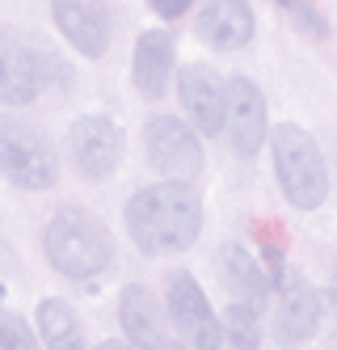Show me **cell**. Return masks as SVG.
Returning a JSON list of instances; mask_svg holds the SVG:
<instances>
[{
  "mask_svg": "<svg viewBox=\"0 0 337 350\" xmlns=\"http://www.w3.org/2000/svg\"><path fill=\"white\" fill-rule=\"evenodd\" d=\"M126 232L148 258L186 254L202 237V198L186 182H152L126 198Z\"/></svg>",
  "mask_w": 337,
  "mask_h": 350,
  "instance_id": "6da1fadb",
  "label": "cell"
},
{
  "mask_svg": "<svg viewBox=\"0 0 337 350\" xmlns=\"http://www.w3.org/2000/svg\"><path fill=\"white\" fill-rule=\"evenodd\" d=\"M42 249H46V262L64 279H76V283L97 279L114 262V241L106 232V224L85 207H59L51 215L42 232Z\"/></svg>",
  "mask_w": 337,
  "mask_h": 350,
  "instance_id": "7a4b0ae2",
  "label": "cell"
},
{
  "mask_svg": "<svg viewBox=\"0 0 337 350\" xmlns=\"http://www.w3.org/2000/svg\"><path fill=\"white\" fill-rule=\"evenodd\" d=\"M270 157H274V173L278 186L287 194V203L295 211H316L329 198V165L321 157L316 139L295 122H278L270 131Z\"/></svg>",
  "mask_w": 337,
  "mask_h": 350,
  "instance_id": "3957f363",
  "label": "cell"
},
{
  "mask_svg": "<svg viewBox=\"0 0 337 350\" xmlns=\"http://www.w3.org/2000/svg\"><path fill=\"white\" fill-rule=\"evenodd\" d=\"M0 178L17 190H51L59 182V157L42 127L0 114Z\"/></svg>",
  "mask_w": 337,
  "mask_h": 350,
  "instance_id": "277c9868",
  "label": "cell"
},
{
  "mask_svg": "<svg viewBox=\"0 0 337 350\" xmlns=\"http://www.w3.org/2000/svg\"><path fill=\"white\" fill-rule=\"evenodd\" d=\"M51 81V51L17 26H0V106H30Z\"/></svg>",
  "mask_w": 337,
  "mask_h": 350,
  "instance_id": "5b68a950",
  "label": "cell"
},
{
  "mask_svg": "<svg viewBox=\"0 0 337 350\" xmlns=\"http://www.w3.org/2000/svg\"><path fill=\"white\" fill-rule=\"evenodd\" d=\"M144 148H148V165L161 173L165 182H186L194 186L202 178V135L177 114H157L144 127Z\"/></svg>",
  "mask_w": 337,
  "mask_h": 350,
  "instance_id": "8992f818",
  "label": "cell"
},
{
  "mask_svg": "<svg viewBox=\"0 0 337 350\" xmlns=\"http://www.w3.org/2000/svg\"><path fill=\"white\" fill-rule=\"evenodd\" d=\"M165 308L177 325V334L186 338L190 350H219L224 346V321L211 312V299L202 295L190 270H173L165 279Z\"/></svg>",
  "mask_w": 337,
  "mask_h": 350,
  "instance_id": "52a82bcc",
  "label": "cell"
},
{
  "mask_svg": "<svg viewBox=\"0 0 337 350\" xmlns=\"http://www.w3.org/2000/svg\"><path fill=\"white\" fill-rule=\"evenodd\" d=\"M64 148H68V161H72V169L81 173V178L101 182V178H110L118 169V161H122V131L106 114H81L68 127Z\"/></svg>",
  "mask_w": 337,
  "mask_h": 350,
  "instance_id": "ba28073f",
  "label": "cell"
},
{
  "mask_svg": "<svg viewBox=\"0 0 337 350\" xmlns=\"http://www.w3.org/2000/svg\"><path fill=\"white\" fill-rule=\"evenodd\" d=\"M270 114H266V97L249 77H232L228 81V135H232V152L253 161L262 148L270 144Z\"/></svg>",
  "mask_w": 337,
  "mask_h": 350,
  "instance_id": "9c48e42d",
  "label": "cell"
},
{
  "mask_svg": "<svg viewBox=\"0 0 337 350\" xmlns=\"http://www.w3.org/2000/svg\"><path fill=\"white\" fill-rule=\"evenodd\" d=\"M177 97H181V110H186L190 127H194L202 139L228 131V85L215 77L211 68H202V64L181 68Z\"/></svg>",
  "mask_w": 337,
  "mask_h": 350,
  "instance_id": "30bf717a",
  "label": "cell"
},
{
  "mask_svg": "<svg viewBox=\"0 0 337 350\" xmlns=\"http://www.w3.org/2000/svg\"><path fill=\"white\" fill-rule=\"evenodd\" d=\"M51 17H55L59 34L76 46L81 55L101 59L110 51L114 38V17L106 0H51Z\"/></svg>",
  "mask_w": 337,
  "mask_h": 350,
  "instance_id": "8fae6325",
  "label": "cell"
},
{
  "mask_svg": "<svg viewBox=\"0 0 337 350\" xmlns=\"http://www.w3.org/2000/svg\"><path fill=\"white\" fill-rule=\"evenodd\" d=\"M118 325H122V338L131 342L135 350H177V342H173L169 329H165V317H161L157 295H152L144 283L122 287Z\"/></svg>",
  "mask_w": 337,
  "mask_h": 350,
  "instance_id": "7c38bea8",
  "label": "cell"
},
{
  "mask_svg": "<svg viewBox=\"0 0 337 350\" xmlns=\"http://www.w3.org/2000/svg\"><path fill=\"white\" fill-rule=\"evenodd\" d=\"M253 5L249 0H202L194 34L215 51H241L253 42Z\"/></svg>",
  "mask_w": 337,
  "mask_h": 350,
  "instance_id": "4fadbf2b",
  "label": "cell"
},
{
  "mask_svg": "<svg viewBox=\"0 0 337 350\" xmlns=\"http://www.w3.org/2000/svg\"><path fill=\"white\" fill-rule=\"evenodd\" d=\"M321 325H325V295L312 283H291L282 291V304L274 312L278 346H304L308 338H316Z\"/></svg>",
  "mask_w": 337,
  "mask_h": 350,
  "instance_id": "5bb4252c",
  "label": "cell"
},
{
  "mask_svg": "<svg viewBox=\"0 0 337 350\" xmlns=\"http://www.w3.org/2000/svg\"><path fill=\"white\" fill-rule=\"evenodd\" d=\"M173 81V38L169 30H144L131 55V85L144 102H161Z\"/></svg>",
  "mask_w": 337,
  "mask_h": 350,
  "instance_id": "9a60e30c",
  "label": "cell"
},
{
  "mask_svg": "<svg viewBox=\"0 0 337 350\" xmlns=\"http://www.w3.org/2000/svg\"><path fill=\"white\" fill-rule=\"evenodd\" d=\"M219 270H224V283H228L232 299H237V304H249L253 312L266 317V304H270V279H266L262 266H257L241 245H224Z\"/></svg>",
  "mask_w": 337,
  "mask_h": 350,
  "instance_id": "2e32d148",
  "label": "cell"
},
{
  "mask_svg": "<svg viewBox=\"0 0 337 350\" xmlns=\"http://www.w3.org/2000/svg\"><path fill=\"white\" fill-rule=\"evenodd\" d=\"M34 325H38L42 350H93L85 325H81V317H76V308L68 304V299H59V295L38 299Z\"/></svg>",
  "mask_w": 337,
  "mask_h": 350,
  "instance_id": "e0dca14e",
  "label": "cell"
},
{
  "mask_svg": "<svg viewBox=\"0 0 337 350\" xmlns=\"http://www.w3.org/2000/svg\"><path fill=\"white\" fill-rule=\"evenodd\" d=\"M224 338L232 350H262V312H253L249 304L232 299L224 312Z\"/></svg>",
  "mask_w": 337,
  "mask_h": 350,
  "instance_id": "ac0fdd59",
  "label": "cell"
},
{
  "mask_svg": "<svg viewBox=\"0 0 337 350\" xmlns=\"http://www.w3.org/2000/svg\"><path fill=\"white\" fill-rule=\"evenodd\" d=\"M0 350H42V342H34V329L25 325V317L9 304L5 287H0Z\"/></svg>",
  "mask_w": 337,
  "mask_h": 350,
  "instance_id": "d6986e66",
  "label": "cell"
},
{
  "mask_svg": "<svg viewBox=\"0 0 337 350\" xmlns=\"http://www.w3.org/2000/svg\"><path fill=\"white\" fill-rule=\"evenodd\" d=\"M278 5L291 13V21H295L304 34H312V38H329V21L316 13L312 0H278Z\"/></svg>",
  "mask_w": 337,
  "mask_h": 350,
  "instance_id": "ffe728a7",
  "label": "cell"
},
{
  "mask_svg": "<svg viewBox=\"0 0 337 350\" xmlns=\"http://www.w3.org/2000/svg\"><path fill=\"white\" fill-rule=\"evenodd\" d=\"M148 5H152V13H157V17L177 21V17H186L194 9V0H148Z\"/></svg>",
  "mask_w": 337,
  "mask_h": 350,
  "instance_id": "44dd1931",
  "label": "cell"
},
{
  "mask_svg": "<svg viewBox=\"0 0 337 350\" xmlns=\"http://www.w3.org/2000/svg\"><path fill=\"white\" fill-rule=\"evenodd\" d=\"M325 325H329V346L337 350V287H325Z\"/></svg>",
  "mask_w": 337,
  "mask_h": 350,
  "instance_id": "7402d4cb",
  "label": "cell"
},
{
  "mask_svg": "<svg viewBox=\"0 0 337 350\" xmlns=\"http://www.w3.org/2000/svg\"><path fill=\"white\" fill-rule=\"evenodd\" d=\"M93 350H135L126 338H110V342H101V346H93Z\"/></svg>",
  "mask_w": 337,
  "mask_h": 350,
  "instance_id": "603a6c76",
  "label": "cell"
}]
</instances>
